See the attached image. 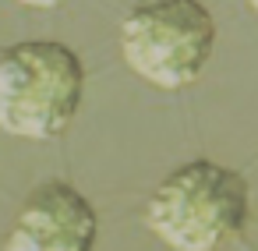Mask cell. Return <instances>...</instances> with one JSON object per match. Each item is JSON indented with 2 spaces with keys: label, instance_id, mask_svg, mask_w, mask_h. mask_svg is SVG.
Instances as JSON below:
<instances>
[{
  "label": "cell",
  "instance_id": "obj_5",
  "mask_svg": "<svg viewBox=\"0 0 258 251\" xmlns=\"http://www.w3.org/2000/svg\"><path fill=\"white\" fill-rule=\"evenodd\" d=\"M18 4H25V8H39V11H46V8H57V4H64V0H18Z\"/></svg>",
  "mask_w": 258,
  "mask_h": 251
},
{
  "label": "cell",
  "instance_id": "obj_4",
  "mask_svg": "<svg viewBox=\"0 0 258 251\" xmlns=\"http://www.w3.org/2000/svg\"><path fill=\"white\" fill-rule=\"evenodd\" d=\"M96 240L99 216L92 202L78 187L50 180L25 198L8 233V251H96Z\"/></svg>",
  "mask_w": 258,
  "mask_h": 251
},
{
  "label": "cell",
  "instance_id": "obj_3",
  "mask_svg": "<svg viewBox=\"0 0 258 251\" xmlns=\"http://www.w3.org/2000/svg\"><path fill=\"white\" fill-rule=\"evenodd\" d=\"M216 50V22L202 0H135L120 25L127 68L156 89L191 85Z\"/></svg>",
  "mask_w": 258,
  "mask_h": 251
},
{
  "label": "cell",
  "instance_id": "obj_6",
  "mask_svg": "<svg viewBox=\"0 0 258 251\" xmlns=\"http://www.w3.org/2000/svg\"><path fill=\"white\" fill-rule=\"evenodd\" d=\"M251 8H254V15H258V0H251Z\"/></svg>",
  "mask_w": 258,
  "mask_h": 251
},
{
  "label": "cell",
  "instance_id": "obj_1",
  "mask_svg": "<svg viewBox=\"0 0 258 251\" xmlns=\"http://www.w3.org/2000/svg\"><path fill=\"white\" fill-rule=\"evenodd\" d=\"M85 96L82 57L53 39L15 43L0 53V131L46 142L78 113Z\"/></svg>",
  "mask_w": 258,
  "mask_h": 251
},
{
  "label": "cell",
  "instance_id": "obj_2",
  "mask_svg": "<svg viewBox=\"0 0 258 251\" xmlns=\"http://www.w3.org/2000/svg\"><path fill=\"white\" fill-rule=\"evenodd\" d=\"M247 180L212 159L177 166L145 205L152 233L173 251H216L247 219Z\"/></svg>",
  "mask_w": 258,
  "mask_h": 251
}]
</instances>
